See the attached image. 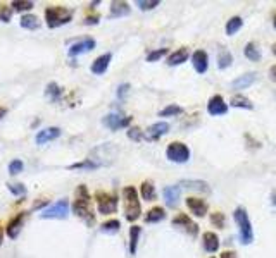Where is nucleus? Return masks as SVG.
<instances>
[{
    "mask_svg": "<svg viewBox=\"0 0 276 258\" xmlns=\"http://www.w3.org/2000/svg\"><path fill=\"white\" fill-rule=\"evenodd\" d=\"M73 212L76 217L85 220L88 225L95 224V214L93 207H92V198L88 188L85 184H80L74 191V201H73Z\"/></svg>",
    "mask_w": 276,
    "mask_h": 258,
    "instance_id": "obj_1",
    "label": "nucleus"
},
{
    "mask_svg": "<svg viewBox=\"0 0 276 258\" xmlns=\"http://www.w3.org/2000/svg\"><path fill=\"white\" fill-rule=\"evenodd\" d=\"M123 201H124V217L128 222H135L142 215V207L138 200V191L135 186H124L123 188Z\"/></svg>",
    "mask_w": 276,
    "mask_h": 258,
    "instance_id": "obj_2",
    "label": "nucleus"
},
{
    "mask_svg": "<svg viewBox=\"0 0 276 258\" xmlns=\"http://www.w3.org/2000/svg\"><path fill=\"white\" fill-rule=\"evenodd\" d=\"M73 19V11L64 5H50L45 9V22L50 29L68 24Z\"/></svg>",
    "mask_w": 276,
    "mask_h": 258,
    "instance_id": "obj_3",
    "label": "nucleus"
},
{
    "mask_svg": "<svg viewBox=\"0 0 276 258\" xmlns=\"http://www.w3.org/2000/svg\"><path fill=\"white\" fill-rule=\"evenodd\" d=\"M233 218H235L236 225H238V233H240V241L242 244H251L254 241V231H252V224L249 214L244 207L235 208L233 212Z\"/></svg>",
    "mask_w": 276,
    "mask_h": 258,
    "instance_id": "obj_4",
    "label": "nucleus"
},
{
    "mask_svg": "<svg viewBox=\"0 0 276 258\" xmlns=\"http://www.w3.org/2000/svg\"><path fill=\"white\" fill-rule=\"evenodd\" d=\"M95 201H97V210L100 215H111L117 210V197L107 191L95 193Z\"/></svg>",
    "mask_w": 276,
    "mask_h": 258,
    "instance_id": "obj_5",
    "label": "nucleus"
},
{
    "mask_svg": "<svg viewBox=\"0 0 276 258\" xmlns=\"http://www.w3.org/2000/svg\"><path fill=\"white\" fill-rule=\"evenodd\" d=\"M166 157L169 162L175 164H185L190 160V148L182 141H173L167 145L166 148Z\"/></svg>",
    "mask_w": 276,
    "mask_h": 258,
    "instance_id": "obj_6",
    "label": "nucleus"
},
{
    "mask_svg": "<svg viewBox=\"0 0 276 258\" xmlns=\"http://www.w3.org/2000/svg\"><path fill=\"white\" fill-rule=\"evenodd\" d=\"M102 124L111 129V131H117V129H123V127H128L131 124V117L121 116L117 112H111L107 116L102 117Z\"/></svg>",
    "mask_w": 276,
    "mask_h": 258,
    "instance_id": "obj_7",
    "label": "nucleus"
},
{
    "mask_svg": "<svg viewBox=\"0 0 276 258\" xmlns=\"http://www.w3.org/2000/svg\"><path fill=\"white\" fill-rule=\"evenodd\" d=\"M173 225L178 227L180 231H183V233L188 234V236H192V238H195L197 234H199V225H197L186 214L176 215V217L173 218Z\"/></svg>",
    "mask_w": 276,
    "mask_h": 258,
    "instance_id": "obj_8",
    "label": "nucleus"
},
{
    "mask_svg": "<svg viewBox=\"0 0 276 258\" xmlns=\"http://www.w3.org/2000/svg\"><path fill=\"white\" fill-rule=\"evenodd\" d=\"M69 214V201L68 200H59L57 203H54L52 207H48L47 210H44L40 214L42 218H66Z\"/></svg>",
    "mask_w": 276,
    "mask_h": 258,
    "instance_id": "obj_9",
    "label": "nucleus"
},
{
    "mask_svg": "<svg viewBox=\"0 0 276 258\" xmlns=\"http://www.w3.org/2000/svg\"><path fill=\"white\" fill-rule=\"evenodd\" d=\"M207 112L211 116H225L228 112V103L225 102L221 95H214L207 102Z\"/></svg>",
    "mask_w": 276,
    "mask_h": 258,
    "instance_id": "obj_10",
    "label": "nucleus"
},
{
    "mask_svg": "<svg viewBox=\"0 0 276 258\" xmlns=\"http://www.w3.org/2000/svg\"><path fill=\"white\" fill-rule=\"evenodd\" d=\"M180 197H182V188H180V184L166 186V188L162 189V198H164V201H166V205L169 208L178 207Z\"/></svg>",
    "mask_w": 276,
    "mask_h": 258,
    "instance_id": "obj_11",
    "label": "nucleus"
},
{
    "mask_svg": "<svg viewBox=\"0 0 276 258\" xmlns=\"http://www.w3.org/2000/svg\"><path fill=\"white\" fill-rule=\"evenodd\" d=\"M26 215H28V212H19V214L16 215V217H12L11 220H9L7 227H5V233H7V236L11 238V239H16V238L19 236L23 224H24Z\"/></svg>",
    "mask_w": 276,
    "mask_h": 258,
    "instance_id": "obj_12",
    "label": "nucleus"
},
{
    "mask_svg": "<svg viewBox=\"0 0 276 258\" xmlns=\"http://www.w3.org/2000/svg\"><path fill=\"white\" fill-rule=\"evenodd\" d=\"M186 207L197 217H206L207 210H209V205H207L206 200L202 198H195V197H188L186 198Z\"/></svg>",
    "mask_w": 276,
    "mask_h": 258,
    "instance_id": "obj_13",
    "label": "nucleus"
},
{
    "mask_svg": "<svg viewBox=\"0 0 276 258\" xmlns=\"http://www.w3.org/2000/svg\"><path fill=\"white\" fill-rule=\"evenodd\" d=\"M95 48V40L93 38H85L81 41H76L69 47V55L71 57H78L81 54H87V52H92Z\"/></svg>",
    "mask_w": 276,
    "mask_h": 258,
    "instance_id": "obj_14",
    "label": "nucleus"
},
{
    "mask_svg": "<svg viewBox=\"0 0 276 258\" xmlns=\"http://www.w3.org/2000/svg\"><path fill=\"white\" fill-rule=\"evenodd\" d=\"M61 136V129L59 127H45V129H40V131L37 133V136H35V141H37V145H47L48 141H52V139L59 138Z\"/></svg>",
    "mask_w": 276,
    "mask_h": 258,
    "instance_id": "obj_15",
    "label": "nucleus"
},
{
    "mask_svg": "<svg viewBox=\"0 0 276 258\" xmlns=\"http://www.w3.org/2000/svg\"><path fill=\"white\" fill-rule=\"evenodd\" d=\"M192 64H193V69L197 71L199 74H204L209 67V55L207 52L204 50H195L192 55Z\"/></svg>",
    "mask_w": 276,
    "mask_h": 258,
    "instance_id": "obj_16",
    "label": "nucleus"
},
{
    "mask_svg": "<svg viewBox=\"0 0 276 258\" xmlns=\"http://www.w3.org/2000/svg\"><path fill=\"white\" fill-rule=\"evenodd\" d=\"M111 60H113V54H104L100 55V57H97L93 62H92V67L90 71L93 74H97V76H100V74H104L107 71V67H109Z\"/></svg>",
    "mask_w": 276,
    "mask_h": 258,
    "instance_id": "obj_17",
    "label": "nucleus"
},
{
    "mask_svg": "<svg viewBox=\"0 0 276 258\" xmlns=\"http://www.w3.org/2000/svg\"><path fill=\"white\" fill-rule=\"evenodd\" d=\"M167 131H169V124L164 122V120L162 122H156V124H152V126H149L145 138L149 139V141H157V139L166 135Z\"/></svg>",
    "mask_w": 276,
    "mask_h": 258,
    "instance_id": "obj_18",
    "label": "nucleus"
},
{
    "mask_svg": "<svg viewBox=\"0 0 276 258\" xmlns=\"http://www.w3.org/2000/svg\"><path fill=\"white\" fill-rule=\"evenodd\" d=\"M202 244H204V250L207 253H216L219 250V238L216 233H211V231H207V233L202 234Z\"/></svg>",
    "mask_w": 276,
    "mask_h": 258,
    "instance_id": "obj_19",
    "label": "nucleus"
},
{
    "mask_svg": "<svg viewBox=\"0 0 276 258\" xmlns=\"http://www.w3.org/2000/svg\"><path fill=\"white\" fill-rule=\"evenodd\" d=\"M180 186H183L185 189H192V191H197V193H204V195H207V193L211 191V188H209V184H207L206 181H197V179H183V181L180 182Z\"/></svg>",
    "mask_w": 276,
    "mask_h": 258,
    "instance_id": "obj_20",
    "label": "nucleus"
},
{
    "mask_svg": "<svg viewBox=\"0 0 276 258\" xmlns=\"http://www.w3.org/2000/svg\"><path fill=\"white\" fill-rule=\"evenodd\" d=\"M190 57V52L186 47H182L178 48V50H175L173 54L167 55V66H180V64H183V62H186V59Z\"/></svg>",
    "mask_w": 276,
    "mask_h": 258,
    "instance_id": "obj_21",
    "label": "nucleus"
},
{
    "mask_svg": "<svg viewBox=\"0 0 276 258\" xmlns=\"http://www.w3.org/2000/svg\"><path fill=\"white\" fill-rule=\"evenodd\" d=\"M255 81H257V74L247 73V74H244V76L236 78V79L231 83V88L233 90H244V88H249L252 83H255Z\"/></svg>",
    "mask_w": 276,
    "mask_h": 258,
    "instance_id": "obj_22",
    "label": "nucleus"
},
{
    "mask_svg": "<svg viewBox=\"0 0 276 258\" xmlns=\"http://www.w3.org/2000/svg\"><path fill=\"white\" fill-rule=\"evenodd\" d=\"M166 218V210L162 207H152L145 214V222L147 224H157V222Z\"/></svg>",
    "mask_w": 276,
    "mask_h": 258,
    "instance_id": "obj_23",
    "label": "nucleus"
},
{
    "mask_svg": "<svg viewBox=\"0 0 276 258\" xmlns=\"http://www.w3.org/2000/svg\"><path fill=\"white\" fill-rule=\"evenodd\" d=\"M128 14H130V4H126V2H113L111 4L109 18H123Z\"/></svg>",
    "mask_w": 276,
    "mask_h": 258,
    "instance_id": "obj_24",
    "label": "nucleus"
},
{
    "mask_svg": "<svg viewBox=\"0 0 276 258\" xmlns=\"http://www.w3.org/2000/svg\"><path fill=\"white\" fill-rule=\"evenodd\" d=\"M140 195H142V198L145 201H154V200H156V197H157L156 186H154L150 181H143L142 186H140Z\"/></svg>",
    "mask_w": 276,
    "mask_h": 258,
    "instance_id": "obj_25",
    "label": "nucleus"
},
{
    "mask_svg": "<svg viewBox=\"0 0 276 258\" xmlns=\"http://www.w3.org/2000/svg\"><path fill=\"white\" fill-rule=\"evenodd\" d=\"M140 234H142V227H140V225H131L130 227V253L131 255L137 253Z\"/></svg>",
    "mask_w": 276,
    "mask_h": 258,
    "instance_id": "obj_26",
    "label": "nucleus"
},
{
    "mask_svg": "<svg viewBox=\"0 0 276 258\" xmlns=\"http://www.w3.org/2000/svg\"><path fill=\"white\" fill-rule=\"evenodd\" d=\"M242 26H244V19L240 18V16H233V18H230V21L226 22V35L233 37V35L238 33L240 29H242Z\"/></svg>",
    "mask_w": 276,
    "mask_h": 258,
    "instance_id": "obj_27",
    "label": "nucleus"
},
{
    "mask_svg": "<svg viewBox=\"0 0 276 258\" xmlns=\"http://www.w3.org/2000/svg\"><path fill=\"white\" fill-rule=\"evenodd\" d=\"M244 55L249 59V60H252V62H259V60H261V57H262L261 50H259V47L254 43V41H249V43L245 45Z\"/></svg>",
    "mask_w": 276,
    "mask_h": 258,
    "instance_id": "obj_28",
    "label": "nucleus"
},
{
    "mask_svg": "<svg viewBox=\"0 0 276 258\" xmlns=\"http://www.w3.org/2000/svg\"><path fill=\"white\" fill-rule=\"evenodd\" d=\"M230 103H231L233 107H236V109H247V110L254 109V103H252L247 97H244V95H233Z\"/></svg>",
    "mask_w": 276,
    "mask_h": 258,
    "instance_id": "obj_29",
    "label": "nucleus"
},
{
    "mask_svg": "<svg viewBox=\"0 0 276 258\" xmlns=\"http://www.w3.org/2000/svg\"><path fill=\"white\" fill-rule=\"evenodd\" d=\"M19 24H21V28L29 29V31L40 28V21H38L37 16H33V14H24L21 19H19Z\"/></svg>",
    "mask_w": 276,
    "mask_h": 258,
    "instance_id": "obj_30",
    "label": "nucleus"
},
{
    "mask_svg": "<svg viewBox=\"0 0 276 258\" xmlns=\"http://www.w3.org/2000/svg\"><path fill=\"white\" fill-rule=\"evenodd\" d=\"M121 229V222L117 218H111V220H106L100 225V231L104 234H116L119 233Z\"/></svg>",
    "mask_w": 276,
    "mask_h": 258,
    "instance_id": "obj_31",
    "label": "nucleus"
},
{
    "mask_svg": "<svg viewBox=\"0 0 276 258\" xmlns=\"http://www.w3.org/2000/svg\"><path fill=\"white\" fill-rule=\"evenodd\" d=\"M45 95H47V99L52 100V102H59V100H61L62 90L57 83H48L47 88H45Z\"/></svg>",
    "mask_w": 276,
    "mask_h": 258,
    "instance_id": "obj_32",
    "label": "nucleus"
},
{
    "mask_svg": "<svg viewBox=\"0 0 276 258\" xmlns=\"http://www.w3.org/2000/svg\"><path fill=\"white\" fill-rule=\"evenodd\" d=\"M231 62H233V55H231V52L230 50H221L218 54V67L219 69H228L230 66H231Z\"/></svg>",
    "mask_w": 276,
    "mask_h": 258,
    "instance_id": "obj_33",
    "label": "nucleus"
},
{
    "mask_svg": "<svg viewBox=\"0 0 276 258\" xmlns=\"http://www.w3.org/2000/svg\"><path fill=\"white\" fill-rule=\"evenodd\" d=\"M33 2H28V0H14L11 4V7H12V11H16V12H28V11H31L33 9Z\"/></svg>",
    "mask_w": 276,
    "mask_h": 258,
    "instance_id": "obj_34",
    "label": "nucleus"
},
{
    "mask_svg": "<svg viewBox=\"0 0 276 258\" xmlns=\"http://www.w3.org/2000/svg\"><path fill=\"white\" fill-rule=\"evenodd\" d=\"M183 112V109L180 105H176V103H171V105H167L166 109H162L159 112V117H173V116H180V114Z\"/></svg>",
    "mask_w": 276,
    "mask_h": 258,
    "instance_id": "obj_35",
    "label": "nucleus"
},
{
    "mask_svg": "<svg viewBox=\"0 0 276 258\" xmlns=\"http://www.w3.org/2000/svg\"><path fill=\"white\" fill-rule=\"evenodd\" d=\"M98 165L100 164L93 162L92 159H87V160H83V162H78V164L69 165V169H87V171H93V169H97Z\"/></svg>",
    "mask_w": 276,
    "mask_h": 258,
    "instance_id": "obj_36",
    "label": "nucleus"
},
{
    "mask_svg": "<svg viewBox=\"0 0 276 258\" xmlns=\"http://www.w3.org/2000/svg\"><path fill=\"white\" fill-rule=\"evenodd\" d=\"M225 214H221V212H214V214H211V224L214 225V227H218V229H223L225 227Z\"/></svg>",
    "mask_w": 276,
    "mask_h": 258,
    "instance_id": "obj_37",
    "label": "nucleus"
},
{
    "mask_svg": "<svg viewBox=\"0 0 276 258\" xmlns=\"http://www.w3.org/2000/svg\"><path fill=\"white\" fill-rule=\"evenodd\" d=\"M137 5L140 11H150L159 5V0H137Z\"/></svg>",
    "mask_w": 276,
    "mask_h": 258,
    "instance_id": "obj_38",
    "label": "nucleus"
},
{
    "mask_svg": "<svg viewBox=\"0 0 276 258\" xmlns=\"http://www.w3.org/2000/svg\"><path fill=\"white\" fill-rule=\"evenodd\" d=\"M23 169H24V164H23V160H19V159H14L9 164V174H12V176H16V174H19V172H23Z\"/></svg>",
    "mask_w": 276,
    "mask_h": 258,
    "instance_id": "obj_39",
    "label": "nucleus"
},
{
    "mask_svg": "<svg viewBox=\"0 0 276 258\" xmlns=\"http://www.w3.org/2000/svg\"><path fill=\"white\" fill-rule=\"evenodd\" d=\"M167 54V48H159V50H152L147 54V62H157Z\"/></svg>",
    "mask_w": 276,
    "mask_h": 258,
    "instance_id": "obj_40",
    "label": "nucleus"
},
{
    "mask_svg": "<svg viewBox=\"0 0 276 258\" xmlns=\"http://www.w3.org/2000/svg\"><path fill=\"white\" fill-rule=\"evenodd\" d=\"M128 138L133 139V141H142L145 136L140 131V127H130V129H128Z\"/></svg>",
    "mask_w": 276,
    "mask_h": 258,
    "instance_id": "obj_41",
    "label": "nucleus"
},
{
    "mask_svg": "<svg viewBox=\"0 0 276 258\" xmlns=\"http://www.w3.org/2000/svg\"><path fill=\"white\" fill-rule=\"evenodd\" d=\"M7 189L14 195V197H21V195H24L26 193V188L23 184H19V182H16V184H11V182H9Z\"/></svg>",
    "mask_w": 276,
    "mask_h": 258,
    "instance_id": "obj_42",
    "label": "nucleus"
},
{
    "mask_svg": "<svg viewBox=\"0 0 276 258\" xmlns=\"http://www.w3.org/2000/svg\"><path fill=\"white\" fill-rule=\"evenodd\" d=\"M11 14H12V7H7V5H0V21L9 22L11 21Z\"/></svg>",
    "mask_w": 276,
    "mask_h": 258,
    "instance_id": "obj_43",
    "label": "nucleus"
},
{
    "mask_svg": "<svg viewBox=\"0 0 276 258\" xmlns=\"http://www.w3.org/2000/svg\"><path fill=\"white\" fill-rule=\"evenodd\" d=\"M128 90H130V84H121L119 88H117V99H124V95L128 93Z\"/></svg>",
    "mask_w": 276,
    "mask_h": 258,
    "instance_id": "obj_44",
    "label": "nucleus"
},
{
    "mask_svg": "<svg viewBox=\"0 0 276 258\" xmlns=\"http://www.w3.org/2000/svg\"><path fill=\"white\" fill-rule=\"evenodd\" d=\"M100 21V16L98 14H93V16H87V18H85V24H97V22Z\"/></svg>",
    "mask_w": 276,
    "mask_h": 258,
    "instance_id": "obj_45",
    "label": "nucleus"
},
{
    "mask_svg": "<svg viewBox=\"0 0 276 258\" xmlns=\"http://www.w3.org/2000/svg\"><path fill=\"white\" fill-rule=\"evenodd\" d=\"M221 258H238V257H236L235 251H223V253H221Z\"/></svg>",
    "mask_w": 276,
    "mask_h": 258,
    "instance_id": "obj_46",
    "label": "nucleus"
},
{
    "mask_svg": "<svg viewBox=\"0 0 276 258\" xmlns=\"http://www.w3.org/2000/svg\"><path fill=\"white\" fill-rule=\"evenodd\" d=\"M269 78L276 83V66H273L271 69H269Z\"/></svg>",
    "mask_w": 276,
    "mask_h": 258,
    "instance_id": "obj_47",
    "label": "nucleus"
},
{
    "mask_svg": "<svg viewBox=\"0 0 276 258\" xmlns=\"http://www.w3.org/2000/svg\"><path fill=\"white\" fill-rule=\"evenodd\" d=\"M5 114H7V110H5V109H0V120H2V117H4Z\"/></svg>",
    "mask_w": 276,
    "mask_h": 258,
    "instance_id": "obj_48",
    "label": "nucleus"
},
{
    "mask_svg": "<svg viewBox=\"0 0 276 258\" xmlns=\"http://www.w3.org/2000/svg\"><path fill=\"white\" fill-rule=\"evenodd\" d=\"M271 198H273L271 203H273V205H276V191H273V197H271Z\"/></svg>",
    "mask_w": 276,
    "mask_h": 258,
    "instance_id": "obj_49",
    "label": "nucleus"
},
{
    "mask_svg": "<svg viewBox=\"0 0 276 258\" xmlns=\"http://www.w3.org/2000/svg\"><path fill=\"white\" fill-rule=\"evenodd\" d=\"M2 239H4V233H2V225H0V244H2Z\"/></svg>",
    "mask_w": 276,
    "mask_h": 258,
    "instance_id": "obj_50",
    "label": "nucleus"
},
{
    "mask_svg": "<svg viewBox=\"0 0 276 258\" xmlns=\"http://www.w3.org/2000/svg\"><path fill=\"white\" fill-rule=\"evenodd\" d=\"M271 50H273V54H275V55H276V43H275V45H273V48H271Z\"/></svg>",
    "mask_w": 276,
    "mask_h": 258,
    "instance_id": "obj_51",
    "label": "nucleus"
},
{
    "mask_svg": "<svg viewBox=\"0 0 276 258\" xmlns=\"http://www.w3.org/2000/svg\"><path fill=\"white\" fill-rule=\"evenodd\" d=\"M273 26L276 28V14H275V21H273Z\"/></svg>",
    "mask_w": 276,
    "mask_h": 258,
    "instance_id": "obj_52",
    "label": "nucleus"
}]
</instances>
